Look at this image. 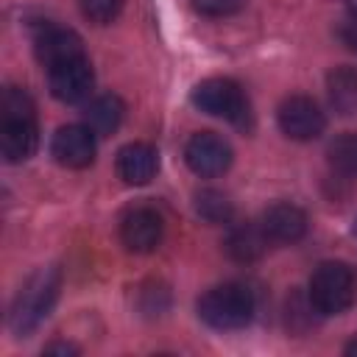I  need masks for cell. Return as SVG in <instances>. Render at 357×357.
Here are the masks:
<instances>
[{
    "instance_id": "603a6c76",
    "label": "cell",
    "mask_w": 357,
    "mask_h": 357,
    "mask_svg": "<svg viewBox=\"0 0 357 357\" xmlns=\"http://www.w3.org/2000/svg\"><path fill=\"white\" fill-rule=\"evenodd\" d=\"M346 354H349V357H357V337H354V340L346 346Z\"/></svg>"
},
{
    "instance_id": "2e32d148",
    "label": "cell",
    "mask_w": 357,
    "mask_h": 357,
    "mask_svg": "<svg viewBox=\"0 0 357 357\" xmlns=\"http://www.w3.org/2000/svg\"><path fill=\"white\" fill-rule=\"evenodd\" d=\"M329 103L340 114H357V70L354 67H335L326 78Z\"/></svg>"
},
{
    "instance_id": "52a82bcc",
    "label": "cell",
    "mask_w": 357,
    "mask_h": 357,
    "mask_svg": "<svg viewBox=\"0 0 357 357\" xmlns=\"http://www.w3.org/2000/svg\"><path fill=\"white\" fill-rule=\"evenodd\" d=\"M33 50H36V59L47 70H53L64 61L81 59L84 56V42L70 28H61L56 22H39L33 28Z\"/></svg>"
},
{
    "instance_id": "8fae6325",
    "label": "cell",
    "mask_w": 357,
    "mask_h": 357,
    "mask_svg": "<svg viewBox=\"0 0 357 357\" xmlns=\"http://www.w3.org/2000/svg\"><path fill=\"white\" fill-rule=\"evenodd\" d=\"M53 159L64 167L81 170L95 159V134L86 126H61L50 142Z\"/></svg>"
},
{
    "instance_id": "ffe728a7",
    "label": "cell",
    "mask_w": 357,
    "mask_h": 357,
    "mask_svg": "<svg viewBox=\"0 0 357 357\" xmlns=\"http://www.w3.org/2000/svg\"><path fill=\"white\" fill-rule=\"evenodd\" d=\"M190 6L204 17H231L245 8V0H190Z\"/></svg>"
},
{
    "instance_id": "277c9868",
    "label": "cell",
    "mask_w": 357,
    "mask_h": 357,
    "mask_svg": "<svg viewBox=\"0 0 357 357\" xmlns=\"http://www.w3.org/2000/svg\"><path fill=\"white\" fill-rule=\"evenodd\" d=\"M357 298V273L346 262H321L310 279L307 301L321 315H340Z\"/></svg>"
},
{
    "instance_id": "6da1fadb",
    "label": "cell",
    "mask_w": 357,
    "mask_h": 357,
    "mask_svg": "<svg viewBox=\"0 0 357 357\" xmlns=\"http://www.w3.org/2000/svg\"><path fill=\"white\" fill-rule=\"evenodd\" d=\"M39 145V128L33 100L25 89L8 86L0 98V151L6 162L17 165L33 156Z\"/></svg>"
},
{
    "instance_id": "e0dca14e",
    "label": "cell",
    "mask_w": 357,
    "mask_h": 357,
    "mask_svg": "<svg viewBox=\"0 0 357 357\" xmlns=\"http://www.w3.org/2000/svg\"><path fill=\"white\" fill-rule=\"evenodd\" d=\"M329 165L340 176H357V131H346L329 142Z\"/></svg>"
},
{
    "instance_id": "4fadbf2b",
    "label": "cell",
    "mask_w": 357,
    "mask_h": 357,
    "mask_svg": "<svg viewBox=\"0 0 357 357\" xmlns=\"http://www.w3.org/2000/svg\"><path fill=\"white\" fill-rule=\"evenodd\" d=\"M259 223L271 243H298L307 234V212L287 201L268 206Z\"/></svg>"
},
{
    "instance_id": "7c38bea8",
    "label": "cell",
    "mask_w": 357,
    "mask_h": 357,
    "mask_svg": "<svg viewBox=\"0 0 357 357\" xmlns=\"http://www.w3.org/2000/svg\"><path fill=\"white\" fill-rule=\"evenodd\" d=\"M159 170V153L151 142H128L117 151V176L131 184L142 187L148 184Z\"/></svg>"
},
{
    "instance_id": "7402d4cb",
    "label": "cell",
    "mask_w": 357,
    "mask_h": 357,
    "mask_svg": "<svg viewBox=\"0 0 357 357\" xmlns=\"http://www.w3.org/2000/svg\"><path fill=\"white\" fill-rule=\"evenodd\" d=\"M45 354H78V349L73 343H50L45 346Z\"/></svg>"
},
{
    "instance_id": "9a60e30c",
    "label": "cell",
    "mask_w": 357,
    "mask_h": 357,
    "mask_svg": "<svg viewBox=\"0 0 357 357\" xmlns=\"http://www.w3.org/2000/svg\"><path fill=\"white\" fill-rule=\"evenodd\" d=\"M123 114H126V106L117 95H98L84 109V126L95 137H109L120 128Z\"/></svg>"
},
{
    "instance_id": "8992f818",
    "label": "cell",
    "mask_w": 357,
    "mask_h": 357,
    "mask_svg": "<svg viewBox=\"0 0 357 357\" xmlns=\"http://www.w3.org/2000/svg\"><path fill=\"white\" fill-rule=\"evenodd\" d=\"M276 117H279L282 134L290 137V139H298V142L315 139L326 128V117H324L321 106L312 98H307V95H290V98H284Z\"/></svg>"
},
{
    "instance_id": "5b68a950",
    "label": "cell",
    "mask_w": 357,
    "mask_h": 357,
    "mask_svg": "<svg viewBox=\"0 0 357 357\" xmlns=\"http://www.w3.org/2000/svg\"><path fill=\"white\" fill-rule=\"evenodd\" d=\"M192 103L215 117L229 120L237 128L251 126V103L243 86L231 78H206L192 89Z\"/></svg>"
},
{
    "instance_id": "d6986e66",
    "label": "cell",
    "mask_w": 357,
    "mask_h": 357,
    "mask_svg": "<svg viewBox=\"0 0 357 357\" xmlns=\"http://www.w3.org/2000/svg\"><path fill=\"white\" fill-rule=\"evenodd\" d=\"M78 6H81V14L89 22H95V25H112L123 14L126 0H78Z\"/></svg>"
},
{
    "instance_id": "ba28073f",
    "label": "cell",
    "mask_w": 357,
    "mask_h": 357,
    "mask_svg": "<svg viewBox=\"0 0 357 357\" xmlns=\"http://www.w3.org/2000/svg\"><path fill=\"white\" fill-rule=\"evenodd\" d=\"M184 159L190 165V170L201 178H215L220 173L229 170L231 165V148L223 137L212 134V131H198L190 137L187 148H184Z\"/></svg>"
},
{
    "instance_id": "cb8c5ba5",
    "label": "cell",
    "mask_w": 357,
    "mask_h": 357,
    "mask_svg": "<svg viewBox=\"0 0 357 357\" xmlns=\"http://www.w3.org/2000/svg\"><path fill=\"white\" fill-rule=\"evenodd\" d=\"M346 6H349L351 14H357V0H346Z\"/></svg>"
},
{
    "instance_id": "9c48e42d",
    "label": "cell",
    "mask_w": 357,
    "mask_h": 357,
    "mask_svg": "<svg viewBox=\"0 0 357 357\" xmlns=\"http://www.w3.org/2000/svg\"><path fill=\"white\" fill-rule=\"evenodd\" d=\"M165 234L162 215L153 206H131L120 218V240L134 254H151Z\"/></svg>"
},
{
    "instance_id": "ac0fdd59",
    "label": "cell",
    "mask_w": 357,
    "mask_h": 357,
    "mask_svg": "<svg viewBox=\"0 0 357 357\" xmlns=\"http://www.w3.org/2000/svg\"><path fill=\"white\" fill-rule=\"evenodd\" d=\"M195 209L206 223H231L234 218V206L220 190H201L195 195Z\"/></svg>"
},
{
    "instance_id": "3957f363",
    "label": "cell",
    "mask_w": 357,
    "mask_h": 357,
    "mask_svg": "<svg viewBox=\"0 0 357 357\" xmlns=\"http://www.w3.org/2000/svg\"><path fill=\"white\" fill-rule=\"evenodd\" d=\"M254 293L240 282H226L198 298V318L212 329H243L254 318Z\"/></svg>"
},
{
    "instance_id": "30bf717a",
    "label": "cell",
    "mask_w": 357,
    "mask_h": 357,
    "mask_svg": "<svg viewBox=\"0 0 357 357\" xmlns=\"http://www.w3.org/2000/svg\"><path fill=\"white\" fill-rule=\"evenodd\" d=\"M47 84L56 100L61 103H81L89 98L92 86H95V73L92 64L86 61V56L64 61L53 70H47Z\"/></svg>"
},
{
    "instance_id": "d4e9b609",
    "label": "cell",
    "mask_w": 357,
    "mask_h": 357,
    "mask_svg": "<svg viewBox=\"0 0 357 357\" xmlns=\"http://www.w3.org/2000/svg\"><path fill=\"white\" fill-rule=\"evenodd\" d=\"M354 231H357V226H354Z\"/></svg>"
},
{
    "instance_id": "7a4b0ae2",
    "label": "cell",
    "mask_w": 357,
    "mask_h": 357,
    "mask_svg": "<svg viewBox=\"0 0 357 357\" xmlns=\"http://www.w3.org/2000/svg\"><path fill=\"white\" fill-rule=\"evenodd\" d=\"M59 290H61V268L50 265V268H39L36 273H31L14 296L11 315H8L11 332L20 337L31 335L50 315L59 298Z\"/></svg>"
},
{
    "instance_id": "5bb4252c",
    "label": "cell",
    "mask_w": 357,
    "mask_h": 357,
    "mask_svg": "<svg viewBox=\"0 0 357 357\" xmlns=\"http://www.w3.org/2000/svg\"><path fill=\"white\" fill-rule=\"evenodd\" d=\"M271 237L265 234L262 223L257 220H245V223H234L226 234V254L234 262H257L262 259V254L268 251Z\"/></svg>"
},
{
    "instance_id": "44dd1931",
    "label": "cell",
    "mask_w": 357,
    "mask_h": 357,
    "mask_svg": "<svg viewBox=\"0 0 357 357\" xmlns=\"http://www.w3.org/2000/svg\"><path fill=\"white\" fill-rule=\"evenodd\" d=\"M337 36H340V42H343L349 50L357 53V14L349 11V17L337 25Z\"/></svg>"
}]
</instances>
